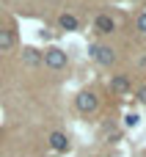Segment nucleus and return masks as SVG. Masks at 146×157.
Masks as SVG:
<instances>
[{
	"label": "nucleus",
	"mask_w": 146,
	"mask_h": 157,
	"mask_svg": "<svg viewBox=\"0 0 146 157\" xmlns=\"http://www.w3.org/2000/svg\"><path fill=\"white\" fill-rule=\"evenodd\" d=\"M41 63H47L50 69H63V66H66V52L58 50V47H50V50L41 55Z\"/></svg>",
	"instance_id": "obj_1"
},
{
	"label": "nucleus",
	"mask_w": 146,
	"mask_h": 157,
	"mask_svg": "<svg viewBox=\"0 0 146 157\" xmlns=\"http://www.w3.org/2000/svg\"><path fill=\"white\" fill-rule=\"evenodd\" d=\"M91 58H94L97 63H102V66H110V63L116 61V52H113L110 47H105V44H94V47H91Z\"/></svg>",
	"instance_id": "obj_2"
},
{
	"label": "nucleus",
	"mask_w": 146,
	"mask_h": 157,
	"mask_svg": "<svg viewBox=\"0 0 146 157\" xmlns=\"http://www.w3.org/2000/svg\"><path fill=\"white\" fill-rule=\"evenodd\" d=\"M75 105H77V110H83V113H94L97 105H99V99H97L94 91H83V94H77Z\"/></svg>",
	"instance_id": "obj_3"
},
{
	"label": "nucleus",
	"mask_w": 146,
	"mask_h": 157,
	"mask_svg": "<svg viewBox=\"0 0 146 157\" xmlns=\"http://www.w3.org/2000/svg\"><path fill=\"white\" fill-rule=\"evenodd\" d=\"M94 28H97V33H113L116 30V22H113V17L110 14H99L97 19H94Z\"/></svg>",
	"instance_id": "obj_4"
},
{
	"label": "nucleus",
	"mask_w": 146,
	"mask_h": 157,
	"mask_svg": "<svg viewBox=\"0 0 146 157\" xmlns=\"http://www.w3.org/2000/svg\"><path fill=\"white\" fill-rule=\"evenodd\" d=\"M50 149H52V152H66V149H69V138H66L63 132H52V135H50Z\"/></svg>",
	"instance_id": "obj_5"
},
{
	"label": "nucleus",
	"mask_w": 146,
	"mask_h": 157,
	"mask_svg": "<svg viewBox=\"0 0 146 157\" xmlns=\"http://www.w3.org/2000/svg\"><path fill=\"white\" fill-rule=\"evenodd\" d=\"M22 63H25V66H39V63H41V55H39V50H33V47H25V50H22Z\"/></svg>",
	"instance_id": "obj_6"
},
{
	"label": "nucleus",
	"mask_w": 146,
	"mask_h": 157,
	"mask_svg": "<svg viewBox=\"0 0 146 157\" xmlns=\"http://www.w3.org/2000/svg\"><path fill=\"white\" fill-rule=\"evenodd\" d=\"M110 88H113L116 94H127V91H130V80H127L124 75H116V77L110 80Z\"/></svg>",
	"instance_id": "obj_7"
},
{
	"label": "nucleus",
	"mask_w": 146,
	"mask_h": 157,
	"mask_svg": "<svg viewBox=\"0 0 146 157\" xmlns=\"http://www.w3.org/2000/svg\"><path fill=\"white\" fill-rule=\"evenodd\" d=\"M11 47H14V30H8V28H0V52L11 50Z\"/></svg>",
	"instance_id": "obj_8"
},
{
	"label": "nucleus",
	"mask_w": 146,
	"mask_h": 157,
	"mask_svg": "<svg viewBox=\"0 0 146 157\" xmlns=\"http://www.w3.org/2000/svg\"><path fill=\"white\" fill-rule=\"evenodd\" d=\"M58 25H61V30H77V17H72V14H61Z\"/></svg>",
	"instance_id": "obj_9"
},
{
	"label": "nucleus",
	"mask_w": 146,
	"mask_h": 157,
	"mask_svg": "<svg viewBox=\"0 0 146 157\" xmlns=\"http://www.w3.org/2000/svg\"><path fill=\"white\" fill-rule=\"evenodd\" d=\"M124 124H127V127H138V124H141V116H138V113H127V116H124Z\"/></svg>",
	"instance_id": "obj_10"
},
{
	"label": "nucleus",
	"mask_w": 146,
	"mask_h": 157,
	"mask_svg": "<svg viewBox=\"0 0 146 157\" xmlns=\"http://www.w3.org/2000/svg\"><path fill=\"white\" fill-rule=\"evenodd\" d=\"M138 30H141V33H146V11L138 17Z\"/></svg>",
	"instance_id": "obj_11"
},
{
	"label": "nucleus",
	"mask_w": 146,
	"mask_h": 157,
	"mask_svg": "<svg viewBox=\"0 0 146 157\" xmlns=\"http://www.w3.org/2000/svg\"><path fill=\"white\" fill-rule=\"evenodd\" d=\"M138 99H141V102H146V86H141V88H138Z\"/></svg>",
	"instance_id": "obj_12"
}]
</instances>
